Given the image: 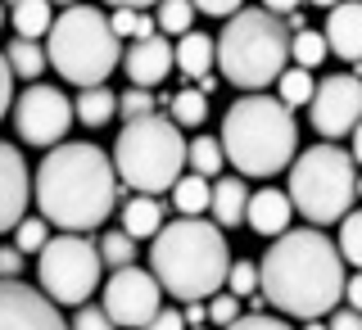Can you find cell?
<instances>
[{
  "label": "cell",
  "instance_id": "6da1fadb",
  "mask_svg": "<svg viewBox=\"0 0 362 330\" xmlns=\"http://www.w3.org/2000/svg\"><path fill=\"white\" fill-rule=\"evenodd\" d=\"M258 294L276 312L317 322L344 299V258L317 226L281 231L258 263Z\"/></svg>",
  "mask_w": 362,
  "mask_h": 330
},
{
  "label": "cell",
  "instance_id": "7a4b0ae2",
  "mask_svg": "<svg viewBox=\"0 0 362 330\" xmlns=\"http://www.w3.org/2000/svg\"><path fill=\"white\" fill-rule=\"evenodd\" d=\"M32 190H37V208L50 226L86 235L100 222H109L113 204H118L113 158L90 141L54 145V150H45Z\"/></svg>",
  "mask_w": 362,
  "mask_h": 330
},
{
  "label": "cell",
  "instance_id": "3957f363",
  "mask_svg": "<svg viewBox=\"0 0 362 330\" xmlns=\"http://www.w3.org/2000/svg\"><path fill=\"white\" fill-rule=\"evenodd\" d=\"M226 271H231V244L218 222L177 218L158 226L150 244V276L163 294L181 303H204L226 285Z\"/></svg>",
  "mask_w": 362,
  "mask_h": 330
},
{
  "label": "cell",
  "instance_id": "277c9868",
  "mask_svg": "<svg viewBox=\"0 0 362 330\" xmlns=\"http://www.w3.org/2000/svg\"><path fill=\"white\" fill-rule=\"evenodd\" d=\"M222 158L245 177H276L299 154V122L276 95H240L222 113Z\"/></svg>",
  "mask_w": 362,
  "mask_h": 330
},
{
  "label": "cell",
  "instance_id": "5b68a950",
  "mask_svg": "<svg viewBox=\"0 0 362 330\" xmlns=\"http://www.w3.org/2000/svg\"><path fill=\"white\" fill-rule=\"evenodd\" d=\"M213 64L222 68L226 82H235L240 90H263L286 73L290 59V32L286 23L267 9H240V14L226 18L218 45H213Z\"/></svg>",
  "mask_w": 362,
  "mask_h": 330
},
{
  "label": "cell",
  "instance_id": "8992f818",
  "mask_svg": "<svg viewBox=\"0 0 362 330\" xmlns=\"http://www.w3.org/2000/svg\"><path fill=\"white\" fill-rule=\"evenodd\" d=\"M45 64L73 82L77 90L86 86H105V77L122 64V45L113 37L109 18L95 5H68L45 32Z\"/></svg>",
  "mask_w": 362,
  "mask_h": 330
},
{
  "label": "cell",
  "instance_id": "52a82bcc",
  "mask_svg": "<svg viewBox=\"0 0 362 330\" xmlns=\"http://www.w3.org/2000/svg\"><path fill=\"white\" fill-rule=\"evenodd\" d=\"M181 163H186V141L173 118H136L118 131L113 141V177H118V195L136 190V195H163L177 186Z\"/></svg>",
  "mask_w": 362,
  "mask_h": 330
},
{
  "label": "cell",
  "instance_id": "ba28073f",
  "mask_svg": "<svg viewBox=\"0 0 362 330\" xmlns=\"http://www.w3.org/2000/svg\"><path fill=\"white\" fill-rule=\"evenodd\" d=\"M358 199V163L339 145H313L299 150L290 163V208L303 222L322 226L339 222Z\"/></svg>",
  "mask_w": 362,
  "mask_h": 330
},
{
  "label": "cell",
  "instance_id": "9c48e42d",
  "mask_svg": "<svg viewBox=\"0 0 362 330\" xmlns=\"http://www.w3.org/2000/svg\"><path fill=\"white\" fill-rule=\"evenodd\" d=\"M100 249L86 240V235H50L37 258V281H41V294L54 303V308H82V303H90V294L100 290Z\"/></svg>",
  "mask_w": 362,
  "mask_h": 330
},
{
  "label": "cell",
  "instance_id": "30bf717a",
  "mask_svg": "<svg viewBox=\"0 0 362 330\" xmlns=\"http://www.w3.org/2000/svg\"><path fill=\"white\" fill-rule=\"evenodd\" d=\"M14 127L28 145H41V150H54L64 145L68 127H73V105L59 86L32 82L23 95L14 100Z\"/></svg>",
  "mask_w": 362,
  "mask_h": 330
},
{
  "label": "cell",
  "instance_id": "8fae6325",
  "mask_svg": "<svg viewBox=\"0 0 362 330\" xmlns=\"http://www.w3.org/2000/svg\"><path fill=\"white\" fill-rule=\"evenodd\" d=\"M100 308L109 312L113 326H127V330H141L150 317L163 308V290H158V281L150 276L145 267H118L109 276L105 294H100Z\"/></svg>",
  "mask_w": 362,
  "mask_h": 330
},
{
  "label": "cell",
  "instance_id": "7c38bea8",
  "mask_svg": "<svg viewBox=\"0 0 362 330\" xmlns=\"http://www.w3.org/2000/svg\"><path fill=\"white\" fill-rule=\"evenodd\" d=\"M308 122L326 136V141L349 136L362 122V77H354V73L326 77L308 100Z\"/></svg>",
  "mask_w": 362,
  "mask_h": 330
},
{
  "label": "cell",
  "instance_id": "4fadbf2b",
  "mask_svg": "<svg viewBox=\"0 0 362 330\" xmlns=\"http://www.w3.org/2000/svg\"><path fill=\"white\" fill-rule=\"evenodd\" d=\"M0 330H68L45 294H37L23 281H0Z\"/></svg>",
  "mask_w": 362,
  "mask_h": 330
},
{
  "label": "cell",
  "instance_id": "5bb4252c",
  "mask_svg": "<svg viewBox=\"0 0 362 330\" xmlns=\"http://www.w3.org/2000/svg\"><path fill=\"white\" fill-rule=\"evenodd\" d=\"M32 199V172H28V158H23L14 145L0 141V235L14 231L28 213Z\"/></svg>",
  "mask_w": 362,
  "mask_h": 330
},
{
  "label": "cell",
  "instance_id": "9a60e30c",
  "mask_svg": "<svg viewBox=\"0 0 362 330\" xmlns=\"http://www.w3.org/2000/svg\"><path fill=\"white\" fill-rule=\"evenodd\" d=\"M122 68H127L132 86H141V90L158 86L168 73H173V41H163V37L132 41V50L122 54Z\"/></svg>",
  "mask_w": 362,
  "mask_h": 330
},
{
  "label": "cell",
  "instance_id": "2e32d148",
  "mask_svg": "<svg viewBox=\"0 0 362 330\" xmlns=\"http://www.w3.org/2000/svg\"><path fill=\"white\" fill-rule=\"evenodd\" d=\"M326 50L349 64H362V0H339L326 9Z\"/></svg>",
  "mask_w": 362,
  "mask_h": 330
},
{
  "label": "cell",
  "instance_id": "e0dca14e",
  "mask_svg": "<svg viewBox=\"0 0 362 330\" xmlns=\"http://www.w3.org/2000/svg\"><path fill=\"white\" fill-rule=\"evenodd\" d=\"M290 195L286 190H276V186H267V190H254L245 204V226H254L258 235H272L276 240L281 231H290Z\"/></svg>",
  "mask_w": 362,
  "mask_h": 330
},
{
  "label": "cell",
  "instance_id": "ac0fdd59",
  "mask_svg": "<svg viewBox=\"0 0 362 330\" xmlns=\"http://www.w3.org/2000/svg\"><path fill=\"white\" fill-rule=\"evenodd\" d=\"M245 204H249V186L240 177H218L209 195V208H213V222L218 226H245Z\"/></svg>",
  "mask_w": 362,
  "mask_h": 330
},
{
  "label": "cell",
  "instance_id": "d6986e66",
  "mask_svg": "<svg viewBox=\"0 0 362 330\" xmlns=\"http://www.w3.org/2000/svg\"><path fill=\"white\" fill-rule=\"evenodd\" d=\"M213 37H204V32H186V37H177L173 45V68H181L186 77H209L213 73Z\"/></svg>",
  "mask_w": 362,
  "mask_h": 330
},
{
  "label": "cell",
  "instance_id": "ffe728a7",
  "mask_svg": "<svg viewBox=\"0 0 362 330\" xmlns=\"http://www.w3.org/2000/svg\"><path fill=\"white\" fill-rule=\"evenodd\" d=\"M158 226H163V204L154 195H132L122 204V231H127L132 240H154Z\"/></svg>",
  "mask_w": 362,
  "mask_h": 330
},
{
  "label": "cell",
  "instance_id": "44dd1931",
  "mask_svg": "<svg viewBox=\"0 0 362 330\" xmlns=\"http://www.w3.org/2000/svg\"><path fill=\"white\" fill-rule=\"evenodd\" d=\"M9 23H14V32L23 41H37L50 32L54 9H50V0H18V5H9Z\"/></svg>",
  "mask_w": 362,
  "mask_h": 330
},
{
  "label": "cell",
  "instance_id": "7402d4cb",
  "mask_svg": "<svg viewBox=\"0 0 362 330\" xmlns=\"http://www.w3.org/2000/svg\"><path fill=\"white\" fill-rule=\"evenodd\" d=\"M118 113V95L109 86H86L77 90V105H73V118L86 122V127H105V122Z\"/></svg>",
  "mask_w": 362,
  "mask_h": 330
},
{
  "label": "cell",
  "instance_id": "603a6c76",
  "mask_svg": "<svg viewBox=\"0 0 362 330\" xmlns=\"http://www.w3.org/2000/svg\"><path fill=\"white\" fill-rule=\"evenodd\" d=\"M209 195H213V186L204 177L195 172H186V177H177V186H173V204H177V218H199L204 208H209Z\"/></svg>",
  "mask_w": 362,
  "mask_h": 330
},
{
  "label": "cell",
  "instance_id": "cb8c5ba5",
  "mask_svg": "<svg viewBox=\"0 0 362 330\" xmlns=\"http://www.w3.org/2000/svg\"><path fill=\"white\" fill-rule=\"evenodd\" d=\"M5 64H9V73L14 77H32V82H37V77L45 73V50L37 41H9V50H5Z\"/></svg>",
  "mask_w": 362,
  "mask_h": 330
},
{
  "label": "cell",
  "instance_id": "d4e9b609",
  "mask_svg": "<svg viewBox=\"0 0 362 330\" xmlns=\"http://www.w3.org/2000/svg\"><path fill=\"white\" fill-rule=\"evenodd\" d=\"M186 163H190V172L195 177H218L222 172V145H218V136H195V141L186 145Z\"/></svg>",
  "mask_w": 362,
  "mask_h": 330
},
{
  "label": "cell",
  "instance_id": "484cf974",
  "mask_svg": "<svg viewBox=\"0 0 362 330\" xmlns=\"http://www.w3.org/2000/svg\"><path fill=\"white\" fill-rule=\"evenodd\" d=\"M276 86H281V105L286 109H299V105H308L313 100V90H317V82H313V73L308 68H286V73L276 77Z\"/></svg>",
  "mask_w": 362,
  "mask_h": 330
},
{
  "label": "cell",
  "instance_id": "4316f807",
  "mask_svg": "<svg viewBox=\"0 0 362 330\" xmlns=\"http://www.w3.org/2000/svg\"><path fill=\"white\" fill-rule=\"evenodd\" d=\"M109 28H113V37H118V41H145V37H154L158 23L145 14V9H113Z\"/></svg>",
  "mask_w": 362,
  "mask_h": 330
},
{
  "label": "cell",
  "instance_id": "83f0119b",
  "mask_svg": "<svg viewBox=\"0 0 362 330\" xmlns=\"http://www.w3.org/2000/svg\"><path fill=\"white\" fill-rule=\"evenodd\" d=\"M339 258L344 263H354L362 271V208H349L344 218H339Z\"/></svg>",
  "mask_w": 362,
  "mask_h": 330
},
{
  "label": "cell",
  "instance_id": "f1b7e54d",
  "mask_svg": "<svg viewBox=\"0 0 362 330\" xmlns=\"http://www.w3.org/2000/svg\"><path fill=\"white\" fill-rule=\"evenodd\" d=\"M158 32H168V37H186L190 23H195V5L190 0H158Z\"/></svg>",
  "mask_w": 362,
  "mask_h": 330
},
{
  "label": "cell",
  "instance_id": "f546056e",
  "mask_svg": "<svg viewBox=\"0 0 362 330\" xmlns=\"http://www.w3.org/2000/svg\"><path fill=\"white\" fill-rule=\"evenodd\" d=\"M95 249H100V263H109L113 271H118V267H132V263H136V240H132L127 231H105Z\"/></svg>",
  "mask_w": 362,
  "mask_h": 330
},
{
  "label": "cell",
  "instance_id": "4dcf8cb0",
  "mask_svg": "<svg viewBox=\"0 0 362 330\" xmlns=\"http://www.w3.org/2000/svg\"><path fill=\"white\" fill-rule=\"evenodd\" d=\"M290 59H294V68H317V64L326 59V37H322V32H313V28L294 32V41H290Z\"/></svg>",
  "mask_w": 362,
  "mask_h": 330
},
{
  "label": "cell",
  "instance_id": "1f68e13d",
  "mask_svg": "<svg viewBox=\"0 0 362 330\" xmlns=\"http://www.w3.org/2000/svg\"><path fill=\"white\" fill-rule=\"evenodd\" d=\"M204 118H209V95H199V90H177L173 95V122L177 127H199Z\"/></svg>",
  "mask_w": 362,
  "mask_h": 330
},
{
  "label": "cell",
  "instance_id": "d6a6232c",
  "mask_svg": "<svg viewBox=\"0 0 362 330\" xmlns=\"http://www.w3.org/2000/svg\"><path fill=\"white\" fill-rule=\"evenodd\" d=\"M45 240H50V222H37V218H23L18 226H14V249H18V254L23 258H28V254H41V249H45Z\"/></svg>",
  "mask_w": 362,
  "mask_h": 330
},
{
  "label": "cell",
  "instance_id": "836d02e7",
  "mask_svg": "<svg viewBox=\"0 0 362 330\" xmlns=\"http://www.w3.org/2000/svg\"><path fill=\"white\" fill-rule=\"evenodd\" d=\"M226 294H235L240 303H249L258 294V267L249 258L245 263H231V271H226Z\"/></svg>",
  "mask_w": 362,
  "mask_h": 330
},
{
  "label": "cell",
  "instance_id": "e575fe53",
  "mask_svg": "<svg viewBox=\"0 0 362 330\" xmlns=\"http://www.w3.org/2000/svg\"><path fill=\"white\" fill-rule=\"evenodd\" d=\"M118 113H122L127 122H136V118H150V113H154V95H150V90H141V86L122 90V95H118Z\"/></svg>",
  "mask_w": 362,
  "mask_h": 330
},
{
  "label": "cell",
  "instance_id": "d590c367",
  "mask_svg": "<svg viewBox=\"0 0 362 330\" xmlns=\"http://www.w3.org/2000/svg\"><path fill=\"white\" fill-rule=\"evenodd\" d=\"M204 308H209V322H213V326H231L235 317H245V312H240V299H235V294H213V299L204 303Z\"/></svg>",
  "mask_w": 362,
  "mask_h": 330
},
{
  "label": "cell",
  "instance_id": "8d00e7d4",
  "mask_svg": "<svg viewBox=\"0 0 362 330\" xmlns=\"http://www.w3.org/2000/svg\"><path fill=\"white\" fill-rule=\"evenodd\" d=\"M68 330H118V326L109 322V312L100 308V303H82V308L73 312V326Z\"/></svg>",
  "mask_w": 362,
  "mask_h": 330
},
{
  "label": "cell",
  "instance_id": "74e56055",
  "mask_svg": "<svg viewBox=\"0 0 362 330\" xmlns=\"http://www.w3.org/2000/svg\"><path fill=\"white\" fill-rule=\"evenodd\" d=\"M222 330H290L281 317H263V312H249V317H235L231 326H222Z\"/></svg>",
  "mask_w": 362,
  "mask_h": 330
},
{
  "label": "cell",
  "instance_id": "f35d334b",
  "mask_svg": "<svg viewBox=\"0 0 362 330\" xmlns=\"http://www.w3.org/2000/svg\"><path fill=\"white\" fill-rule=\"evenodd\" d=\"M190 5H195L199 14H213V18H231V14H240V5H245V0H190Z\"/></svg>",
  "mask_w": 362,
  "mask_h": 330
},
{
  "label": "cell",
  "instance_id": "ab89813d",
  "mask_svg": "<svg viewBox=\"0 0 362 330\" xmlns=\"http://www.w3.org/2000/svg\"><path fill=\"white\" fill-rule=\"evenodd\" d=\"M141 330H186V322H181V308H158Z\"/></svg>",
  "mask_w": 362,
  "mask_h": 330
},
{
  "label": "cell",
  "instance_id": "60d3db41",
  "mask_svg": "<svg viewBox=\"0 0 362 330\" xmlns=\"http://www.w3.org/2000/svg\"><path fill=\"white\" fill-rule=\"evenodd\" d=\"M23 271V254L14 244H0V281H18Z\"/></svg>",
  "mask_w": 362,
  "mask_h": 330
},
{
  "label": "cell",
  "instance_id": "b9f144b4",
  "mask_svg": "<svg viewBox=\"0 0 362 330\" xmlns=\"http://www.w3.org/2000/svg\"><path fill=\"white\" fill-rule=\"evenodd\" d=\"M14 109V73H9V64H5V54H0V118Z\"/></svg>",
  "mask_w": 362,
  "mask_h": 330
},
{
  "label": "cell",
  "instance_id": "7bdbcfd3",
  "mask_svg": "<svg viewBox=\"0 0 362 330\" xmlns=\"http://www.w3.org/2000/svg\"><path fill=\"white\" fill-rule=\"evenodd\" d=\"M326 330H362V312L335 308V312H331V326H326Z\"/></svg>",
  "mask_w": 362,
  "mask_h": 330
},
{
  "label": "cell",
  "instance_id": "ee69618b",
  "mask_svg": "<svg viewBox=\"0 0 362 330\" xmlns=\"http://www.w3.org/2000/svg\"><path fill=\"white\" fill-rule=\"evenodd\" d=\"M344 299H349L354 312H362V271H358V276H344Z\"/></svg>",
  "mask_w": 362,
  "mask_h": 330
},
{
  "label": "cell",
  "instance_id": "f6af8a7d",
  "mask_svg": "<svg viewBox=\"0 0 362 330\" xmlns=\"http://www.w3.org/2000/svg\"><path fill=\"white\" fill-rule=\"evenodd\" d=\"M181 322H186V330H195V326H204V322H209V308H204V303H186Z\"/></svg>",
  "mask_w": 362,
  "mask_h": 330
},
{
  "label": "cell",
  "instance_id": "bcb514c9",
  "mask_svg": "<svg viewBox=\"0 0 362 330\" xmlns=\"http://www.w3.org/2000/svg\"><path fill=\"white\" fill-rule=\"evenodd\" d=\"M303 0H263V9L267 14H276V18H286V14H294V9H299Z\"/></svg>",
  "mask_w": 362,
  "mask_h": 330
},
{
  "label": "cell",
  "instance_id": "7dc6e473",
  "mask_svg": "<svg viewBox=\"0 0 362 330\" xmlns=\"http://www.w3.org/2000/svg\"><path fill=\"white\" fill-rule=\"evenodd\" d=\"M349 136H354V150H349V154H354V163H362V122H358Z\"/></svg>",
  "mask_w": 362,
  "mask_h": 330
},
{
  "label": "cell",
  "instance_id": "c3c4849f",
  "mask_svg": "<svg viewBox=\"0 0 362 330\" xmlns=\"http://www.w3.org/2000/svg\"><path fill=\"white\" fill-rule=\"evenodd\" d=\"M109 5H118V9H145V5H158V0H109Z\"/></svg>",
  "mask_w": 362,
  "mask_h": 330
},
{
  "label": "cell",
  "instance_id": "681fc988",
  "mask_svg": "<svg viewBox=\"0 0 362 330\" xmlns=\"http://www.w3.org/2000/svg\"><path fill=\"white\" fill-rule=\"evenodd\" d=\"M290 23H286V32H303V28H308V23H303V14H299V9H294V14H286Z\"/></svg>",
  "mask_w": 362,
  "mask_h": 330
},
{
  "label": "cell",
  "instance_id": "f907efd6",
  "mask_svg": "<svg viewBox=\"0 0 362 330\" xmlns=\"http://www.w3.org/2000/svg\"><path fill=\"white\" fill-rule=\"evenodd\" d=\"M308 5H317V9H335L339 0H308Z\"/></svg>",
  "mask_w": 362,
  "mask_h": 330
},
{
  "label": "cell",
  "instance_id": "816d5d0a",
  "mask_svg": "<svg viewBox=\"0 0 362 330\" xmlns=\"http://www.w3.org/2000/svg\"><path fill=\"white\" fill-rule=\"evenodd\" d=\"M303 330H326V326H322V322H308V326H303Z\"/></svg>",
  "mask_w": 362,
  "mask_h": 330
},
{
  "label": "cell",
  "instance_id": "f5cc1de1",
  "mask_svg": "<svg viewBox=\"0 0 362 330\" xmlns=\"http://www.w3.org/2000/svg\"><path fill=\"white\" fill-rule=\"evenodd\" d=\"M50 5H77V0H50Z\"/></svg>",
  "mask_w": 362,
  "mask_h": 330
},
{
  "label": "cell",
  "instance_id": "db71d44e",
  "mask_svg": "<svg viewBox=\"0 0 362 330\" xmlns=\"http://www.w3.org/2000/svg\"><path fill=\"white\" fill-rule=\"evenodd\" d=\"M0 5H18V0H0Z\"/></svg>",
  "mask_w": 362,
  "mask_h": 330
},
{
  "label": "cell",
  "instance_id": "11a10c76",
  "mask_svg": "<svg viewBox=\"0 0 362 330\" xmlns=\"http://www.w3.org/2000/svg\"><path fill=\"white\" fill-rule=\"evenodd\" d=\"M0 28H5V9H0Z\"/></svg>",
  "mask_w": 362,
  "mask_h": 330
},
{
  "label": "cell",
  "instance_id": "9f6ffc18",
  "mask_svg": "<svg viewBox=\"0 0 362 330\" xmlns=\"http://www.w3.org/2000/svg\"><path fill=\"white\" fill-rule=\"evenodd\" d=\"M358 195H362V177H358Z\"/></svg>",
  "mask_w": 362,
  "mask_h": 330
},
{
  "label": "cell",
  "instance_id": "6f0895ef",
  "mask_svg": "<svg viewBox=\"0 0 362 330\" xmlns=\"http://www.w3.org/2000/svg\"><path fill=\"white\" fill-rule=\"evenodd\" d=\"M195 330H204V326H195Z\"/></svg>",
  "mask_w": 362,
  "mask_h": 330
}]
</instances>
